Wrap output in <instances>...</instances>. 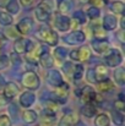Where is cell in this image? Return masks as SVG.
Returning a JSON list of instances; mask_svg holds the SVG:
<instances>
[{
    "label": "cell",
    "instance_id": "6da1fadb",
    "mask_svg": "<svg viewBox=\"0 0 125 126\" xmlns=\"http://www.w3.org/2000/svg\"><path fill=\"white\" fill-rule=\"evenodd\" d=\"M37 37H39L42 41H44L48 45H52V47L56 45L58 42H59L58 34H56L52 28H49V27H47V26H42L41 28H39V31H38V33H37Z\"/></svg>",
    "mask_w": 125,
    "mask_h": 126
},
{
    "label": "cell",
    "instance_id": "7a4b0ae2",
    "mask_svg": "<svg viewBox=\"0 0 125 126\" xmlns=\"http://www.w3.org/2000/svg\"><path fill=\"white\" fill-rule=\"evenodd\" d=\"M22 84L28 89H37L39 86V77L33 71H27L22 76Z\"/></svg>",
    "mask_w": 125,
    "mask_h": 126
},
{
    "label": "cell",
    "instance_id": "3957f363",
    "mask_svg": "<svg viewBox=\"0 0 125 126\" xmlns=\"http://www.w3.org/2000/svg\"><path fill=\"white\" fill-rule=\"evenodd\" d=\"M96 92L93 91L92 87H82L81 89H76V95L80 97V99L85 102L86 104L87 103H94V98H96Z\"/></svg>",
    "mask_w": 125,
    "mask_h": 126
},
{
    "label": "cell",
    "instance_id": "277c9868",
    "mask_svg": "<svg viewBox=\"0 0 125 126\" xmlns=\"http://www.w3.org/2000/svg\"><path fill=\"white\" fill-rule=\"evenodd\" d=\"M123 58H122V54L117 50V49H112L107 55H106V63L108 66L110 67H115L118 65H120Z\"/></svg>",
    "mask_w": 125,
    "mask_h": 126
},
{
    "label": "cell",
    "instance_id": "5b68a950",
    "mask_svg": "<svg viewBox=\"0 0 125 126\" xmlns=\"http://www.w3.org/2000/svg\"><path fill=\"white\" fill-rule=\"evenodd\" d=\"M32 28H33V22H32V20L28 18V17L22 18V20L17 23V26H16L17 33H21V34H23V36L28 34V33L32 31Z\"/></svg>",
    "mask_w": 125,
    "mask_h": 126
},
{
    "label": "cell",
    "instance_id": "8992f818",
    "mask_svg": "<svg viewBox=\"0 0 125 126\" xmlns=\"http://www.w3.org/2000/svg\"><path fill=\"white\" fill-rule=\"evenodd\" d=\"M70 56L72 60H79V61H86L89 56H91V53H89V49L87 47H81L80 49L77 50H72L70 53Z\"/></svg>",
    "mask_w": 125,
    "mask_h": 126
},
{
    "label": "cell",
    "instance_id": "52a82bcc",
    "mask_svg": "<svg viewBox=\"0 0 125 126\" xmlns=\"http://www.w3.org/2000/svg\"><path fill=\"white\" fill-rule=\"evenodd\" d=\"M54 23H55V27H56L59 31H61V32H66V31H69L70 27H71V21H70V18H69L68 16H64V15L56 16Z\"/></svg>",
    "mask_w": 125,
    "mask_h": 126
},
{
    "label": "cell",
    "instance_id": "ba28073f",
    "mask_svg": "<svg viewBox=\"0 0 125 126\" xmlns=\"http://www.w3.org/2000/svg\"><path fill=\"white\" fill-rule=\"evenodd\" d=\"M86 39V36L82 31H75V32H71L70 34H68L65 37V42L68 44H71V45H76V44H80Z\"/></svg>",
    "mask_w": 125,
    "mask_h": 126
},
{
    "label": "cell",
    "instance_id": "9c48e42d",
    "mask_svg": "<svg viewBox=\"0 0 125 126\" xmlns=\"http://www.w3.org/2000/svg\"><path fill=\"white\" fill-rule=\"evenodd\" d=\"M68 94H69V84L68 83H64L63 82L60 86L55 87V89H54V97H55V99L59 100V102H61V103L65 102Z\"/></svg>",
    "mask_w": 125,
    "mask_h": 126
},
{
    "label": "cell",
    "instance_id": "30bf717a",
    "mask_svg": "<svg viewBox=\"0 0 125 126\" xmlns=\"http://www.w3.org/2000/svg\"><path fill=\"white\" fill-rule=\"evenodd\" d=\"M32 47L31 42L23 39V38H18L16 39V42L14 44V49H15V53L17 54H22V53H26L30 48Z\"/></svg>",
    "mask_w": 125,
    "mask_h": 126
},
{
    "label": "cell",
    "instance_id": "8fae6325",
    "mask_svg": "<svg viewBox=\"0 0 125 126\" xmlns=\"http://www.w3.org/2000/svg\"><path fill=\"white\" fill-rule=\"evenodd\" d=\"M92 48L97 54H106L109 51V43L107 41H101V39H96L92 42Z\"/></svg>",
    "mask_w": 125,
    "mask_h": 126
},
{
    "label": "cell",
    "instance_id": "7c38bea8",
    "mask_svg": "<svg viewBox=\"0 0 125 126\" xmlns=\"http://www.w3.org/2000/svg\"><path fill=\"white\" fill-rule=\"evenodd\" d=\"M93 75H94V80L97 82H101L108 79V70L104 65H97L96 69L93 70Z\"/></svg>",
    "mask_w": 125,
    "mask_h": 126
},
{
    "label": "cell",
    "instance_id": "4fadbf2b",
    "mask_svg": "<svg viewBox=\"0 0 125 126\" xmlns=\"http://www.w3.org/2000/svg\"><path fill=\"white\" fill-rule=\"evenodd\" d=\"M17 92H18V88L14 82H9V83H6L4 86V97L9 100L14 99L16 97Z\"/></svg>",
    "mask_w": 125,
    "mask_h": 126
},
{
    "label": "cell",
    "instance_id": "5bb4252c",
    "mask_svg": "<svg viewBox=\"0 0 125 126\" xmlns=\"http://www.w3.org/2000/svg\"><path fill=\"white\" fill-rule=\"evenodd\" d=\"M118 25V20L113 15H106L103 20V30L104 31H113Z\"/></svg>",
    "mask_w": 125,
    "mask_h": 126
},
{
    "label": "cell",
    "instance_id": "9a60e30c",
    "mask_svg": "<svg viewBox=\"0 0 125 126\" xmlns=\"http://www.w3.org/2000/svg\"><path fill=\"white\" fill-rule=\"evenodd\" d=\"M48 82L52 84V86H54V87H58V86H60V84L63 83L64 81H63V77H61V75H60L59 71L50 70L49 71V75H48Z\"/></svg>",
    "mask_w": 125,
    "mask_h": 126
},
{
    "label": "cell",
    "instance_id": "2e32d148",
    "mask_svg": "<svg viewBox=\"0 0 125 126\" xmlns=\"http://www.w3.org/2000/svg\"><path fill=\"white\" fill-rule=\"evenodd\" d=\"M35 99H36V97H35V94L32 92H25L20 97V104L23 108H28V107H31L35 103Z\"/></svg>",
    "mask_w": 125,
    "mask_h": 126
},
{
    "label": "cell",
    "instance_id": "e0dca14e",
    "mask_svg": "<svg viewBox=\"0 0 125 126\" xmlns=\"http://www.w3.org/2000/svg\"><path fill=\"white\" fill-rule=\"evenodd\" d=\"M76 121H77V116H76V114H68V115H65L61 120H60V124L59 126H74L76 124Z\"/></svg>",
    "mask_w": 125,
    "mask_h": 126
},
{
    "label": "cell",
    "instance_id": "ac0fdd59",
    "mask_svg": "<svg viewBox=\"0 0 125 126\" xmlns=\"http://www.w3.org/2000/svg\"><path fill=\"white\" fill-rule=\"evenodd\" d=\"M59 7V11L61 14H68L69 11H71L74 9V2L71 0H61L58 5Z\"/></svg>",
    "mask_w": 125,
    "mask_h": 126
},
{
    "label": "cell",
    "instance_id": "d6986e66",
    "mask_svg": "<svg viewBox=\"0 0 125 126\" xmlns=\"http://www.w3.org/2000/svg\"><path fill=\"white\" fill-rule=\"evenodd\" d=\"M55 7V4L53 0H42L38 5V9H41L43 11H45L47 14H50Z\"/></svg>",
    "mask_w": 125,
    "mask_h": 126
},
{
    "label": "cell",
    "instance_id": "ffe728a7",
    "mask_svg": "<svg viewBox=\"0 0 125 126\" xmlns=\"http://www.w3.org/2000/svg\"><path fill=\"white\" fill-rule=\"evenodd\" d=\"M39 63H41V65L44 69L52 67V66H53V58L45 51V53L41 54V56H39Z\"/></svg>",
    "mask_w": 125,
    "mask_h": 126
},
{
    "label": "cell",
    "instance_id": "44dd1931",
    "mask_svg": "<svg viewBox=\"0 0 125 126\" xmlns=\"http://www.w3.org/2000/svg\"><path fill=\"white\" fill-rule=\"evenodd\" d=\"M110 119L107 114H99L94 119V125L96 126H109Z\"/></svg>",
    "mask_w": 125,
    "mask_h": 126
},
{
    "label": "cell",
    "instance_id": "7402d4cb",
    "mask_svg": "<svg viewBox=\"0 0 125 126\" xmlns=\"http://www.w3.org/2000/svg\"><path fill=\"white\" fill-rule=\"evenodd\" d=\"M96 107L93 105V103H87L85 107L82 108V110H81V113H82L85 116H87V118H92V116H94L96 115Z\"/></svg>",
    "mask_w": 125,
    "mask_h": 126
},
{
    "label": "cell",
    "instance_id": "603a6c76",
    "mask_svg": "<svg viewBox=\"0 0 125 126\" xmlns=\"http://www.w3.org/2000/svg\"><path fill=\"white\" fill-rule=\"evenodd\" d=\"M55 125V115L53 114H44L42 118L41 126H54Z\"/></svg>",
    "mask_w": 125,
    "mask_h": 126
},
{
    "label": "cell",
    "instance_id": "cb8c5ba5",
    "mask_svg": "<svg viewBox=\"0 0 125 126\" xmlns=\"http://www.w3.org/2000/svg\"><path fill=\"white\" fill-rule=\"evenodd\" d=\"M97 88H98L101 92H107V91L113 89V88H114V84H113V82H112V81H109V80L107 79V80H104V81L98 82V84H97Z\"/></svg>",
    "mask_w": 125,
    "mask_h": 126
},
{
    "label": "cell",
    "instance_id": "d4e9b609",
    "mask_svg": "<svg viewBox=\"0 0 125 126\" xmlns=\"http://www.w3.org/2000/svg\"><path fill=\"white\" fill-rule=\"evenodd\" d=\"M22 118H23V120H25L26 123L32 124V123H35V121L37 120V114H36V111H33V110H26V111H23Z\"/></svg>",
    "mask_w": 125,
    "mask_h": 126
},
{
    "label": "cell",
    "instance_id": "484cf974",
    "mask_svg": "<svg viewBox=\"0 0 125 126\" xmlns=\"http://www.w3.org/2000/svg\"><path fill=\"white\" fill-rule=\"evenodd\" d=\"M6 10L9 11L7 14H17L20 11V6H18V1L17 0H10L6 5Z\"/></svg>",
    "mask_w": 125,
    "mask_h": 126
},
{
    "label": "cell",
    "instance_id": "4316f807",
    "mask_svg": "<svg viewBox=\"0 0 125 126\" xmlns=\"http://www.w3.org/2000/svg\"><path fill=\"white\" fill-rule=\"evenodd\" d=\"M82 72H83V69L81 65H74L72 71H71V77L75 81H77V80H80L82 77Z\"/></svg>",
    "mask_w": 125,
    "mask_h": 126
},
{
    "label": "cell",
    "instance_id": "83f0119b",
    "mask_svg": "<svg viewBox=\"0 0 125 126\" xmlns=\"http://www.w3.org/2000/svg\"><path fill=\"white\" fill-rule=\"evenodd\" d=\"M12 16L7 12H0V23L2 26H10L12 23Z\"/></svg>",
    "mask_w": 125,
    "mask_h": 126
},
{
    "label": "cell",
    "instance_id": "f1b7e54d",
    "mask_svg": "<svg viewBox=\"0 0 125 126\" xmlns=\"http://www.w3.org/2000/svg\"><path fill=\"white\" fill-rule=\"evenodd\" d=\"M36 17L39 21H42V22H45V21L49 20V14H47L45 11H43V10L37 7V10H36Z\"/></svg>",
    "mask_w": 125,
    "mask_h": 126
},
{
    "label": "cell",
    "instance_id": "f546056e",
    "mask_svg": "<svg viewBox=\"0 0 125 126\" xmlns=\"http://www.w3.org/2000/svg\"><path fill=\"white\" fill-rule=\"evenodd\" d=\"M99 10H98V7H89L88 10H87V16L91 18V20H96V18H98V16H99Z\"/></svg>",
    "mask_w": 125,
    "mask_h": 126
},
{
    "label": "cell",
    "instance_id": "4dcf8cb0",
    "mask_svg": "<svg viewBox=\"0 0 125 126\" xmlns=\"http://www.w3.org/2000/svg\"><path fill=\"white\" fill-rule=\"evenodd\" d=\"M112 10L114 12H117V14H123V11H124V2H122V1L113 2L112 4Z\"/></svg>",
    "mask_w": 125,
    "mask_h": 126
},
{
    "label": "cell",
    "instance_id": "1f68e13d",
    "mask_svg": "<svg viewBox=\"0 0 125 126\" xmlns=\"http://www.w3.org/2000/svg\"><path fill=\"white\" fill-rule=\"evenodd\" d=\"M114 77H115V81L119 84H124V69L117 70L114 74Z\"/></svg>",
    "mask_w": 125,
    "mask_h": 126
},
{
    "label": "cell",
    "instance_id": "d6a6232c",
    "mask_svg": "<svg viewBox=\"0 0 125 126\" xmlns=\"http://www.w3.org/2000/svg\"><path fill=\"white\" fill-rule=\"evenodd\" d=\"M94 36L97 37V39H101V41H104L106 37H107V31H104L103 28L98 27V28H94Z\"/></svg>",
    "mask_w": 125,
    "mask_h": 126
},
{
    "label": "cell",
    "instance_id": "836d02e7",
    "mask_svg": "<svg viewBox=\"0 0 125 126\" xmlns=\"http://www.w3.org/2000/svg\"><path fill=\"white\" fill-rule=\"evenodd\" d=\"M54 54H55V56H56L58 60L63 61L65 59V56H66V50L64 48H56L55 51H54Z\"/></svg>",
    "mask_w": 125,
    "mask_h": 126
},
{
    "label": "cell",
    "instance_id": "e575fe53",
    "mask_svg": "<svg viewBox=\"0 0 125 126\" xmlns=\"http://www.w3.org/2000/svg\"><path fill=\"white\" fill-rule=\"evenodd\" d=\"M74 17H75V20H77L80 23H85V21H86V15L83 14L82 11H77V12H75Z\"/></svg>",
    "mask_w": 125,
    "mask_h": 126
},
{
    "label": "cell",
    "instance_id": "d590c367",
    "mask_svg": "<svg viewBox=\"0 0 125 126\" xmlns=\"http://www.w3.org/2000/svg\"><path fill=\"white\" fill-rule=\"evenodd\" d=\"M114 123L117 125H123L124 124V119H123V114H119L118 111L114 113Z\"/></svg>",
    "mask_w": 125,
    "mask_h": 126
},
{
    "label": "cell",
    "instance_id": "8d00e7d4",
    "mask_svg": "<svg viewBox=\"0 0 125 126\" xmlns=\"http://www.w3.org/2000/svg\"><path fill=\"white\" fill-rule=\"evenodd\" d=\"M11 125V121L9 119L7 115H1L0 116V126H10Z\"/></svg>",
    "mask_w": 125,
    "mask_h": 126
},
{
    "label": "cell",
    "instance_id": "74e56055",
    "mask_svg": "<svg viewBox=\"0 0 125 126\" xmlns=\"http://www.w3.org/2000/svg\"><path fill=\"white\" fill-rule=\"evenodd\" d=\"M7 65H9V58L5 55H1L0 56V69H5Z\"/></svg>",
    "mask_w": 125,
    "mask_h": 126
},
{
    "label": "cell",
    "instance_id": "f35d334b",
    "mask_svg": "<svg viewBox=\"0 0 125 126\" xmlns=\"http://www.w3.org/2000/svg\"><path fill=\"white\" fill-rule=\"evenodd\" d=\"M114 107H115V109L118 110V111H120V113H123V110H124L125 108V104H124V100H117L115 102V104H114Z\"/></svg>",
    "mask_w": 125,
    "mask_h": 126
},
{
    "label": "cell",
    "instance_id": "ab89813d",
    "mask_svg": "<svg viewBox=\"0 0 125 126\" xmlns=\"http://www.w3.org/2000/svg\"><path fill=\"white\" fill-rule=\"evenodd\" d=\"M89 2L92 5H94V7H98V6H101L103 4V0H89Z\"/></svg>",
    "mask_w": 125,
    "mask_h": 126
},
{
    "label": "cell",
    "instance_id": "60d3db41",
    "mask_svg": "<svg viewBox=\"0 0 125 126\" xmlns=\"http://www.w3.org/2000/svg\"><path fill=\"white\" fill-rule=\"evenodd\" d=\"M21 1V4L23 5V6H30V5H32V2H33V0H20Z\"/></svg>",
    "mask_w": 125,
    "mask_h": 126
},
{
    "label": "cell",
    "instance_id": "b9f144b4",
    "mask_svg": "<svg viewBox=\"0 0 125 126\" xmlns=\"http://www.w3.org/2000/svg\"><path fill=\"white\" fill-rule=\"evenodd\" d=\"M88 81H89V82H94V81H96V80H94L93 71H89V72H88Z\"/></svg>",
    "mask_w": 125,
    "mask_h": 126
},
{
    "label": "cell",
    "instance_id": "7bdbcfd3",
    "mask_svg": "<svg viewBox=\"0 0 125 126\" xmlns=\"http://www.w3.org/2000/svg\"><path fill=\"white\" fill-rule=\"evenodd\" d=\"M4 86H5V81H4V77L0 75V89H2L4 88Z\"/></svg>",
    "mask_w": 125,
    "mask_h": 126
},
{
    "label": "cell",
    "instance_id": "ee69618b",
    "mask_svg": "<svg viewBox=\"0 0 125 126\" xmlns=\"http://www.w3.org/2000/svg\"><path fill=\"white\" fill-rule=\"evenodd\" d=\"M7 2H9V0H0V7L6 6V5H7Z\"/></svg>",
    "mask_w": 125,
    "mask_h": 126
},
{
    "label": "cell",
    "instance_id": "f6af8a7d",
    "mask_svg": "<svg viewBox=\"0 0 125 126\" xmlns=\"http://www.w3.org/2000/svg\"><path fill=\"white\" fill-rule=\"evenodd\" d=\"M58 1H59V2H60V1H61V0H58Z\"/></svg>",
    "mask_w": 125,
    "mask_h": 126
},
{
    "label": "cell",
    "instance_id": "bcb514c9",
    "mask_svg": "<svg viewBox=\"0 0 125 126\" xmlns=\"http://www.w3.org/2000/svg\"><path fill=\"white\" fill-rule=\"evenodd\" d=\"M82 1H85V0H82Z\"/></svg>",
    "mask_w": 125,
    "mask_h": 126
}]
</instances>
